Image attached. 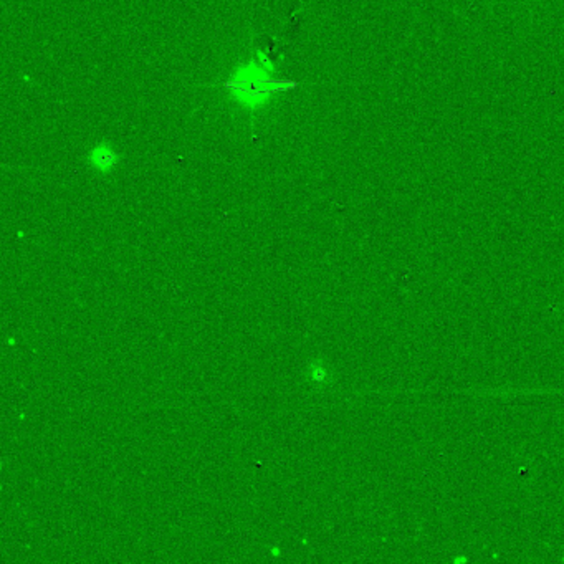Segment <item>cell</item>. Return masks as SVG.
<instances>
[{"instance_id":"6da1fadb","label":"cell","mask_w":564,"mask_h":564,"mask_svg":"<svg viewBox=\"0 0 564 564\" xmlns=\"http://www.w3.org/2000/svg\"><path fill=\"white\" fill-rule=\"evenodd\" d=\"M116 163L118 154L111 149V147L106 146V144L93 147L90 152V164L100 172H109L114 166H116Z\"/></svg>"},{"instance_id":"7a4b0ae2","label":"cell","mask_w":564,"mask_h":564,"mask_svg":"<svg viewBox=\"0 0 564 564\" xmlns=\"http://www.w3.org/2000/svg\"><path fill=\"white\" fill-rule=\"evenodd\" d=\"M308 376L311 383L320 385L328 381V369H326L325 366H321V364H313V366H309Z\"/></svg>"}]
</instances>
